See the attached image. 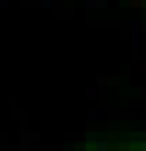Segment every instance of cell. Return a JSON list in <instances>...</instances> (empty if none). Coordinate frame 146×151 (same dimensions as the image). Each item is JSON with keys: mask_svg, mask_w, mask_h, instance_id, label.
Wrapping results in <instances>:
<instances>
[{"mask_svg": "<svg viewBox=\"0 0 146 151\" xmlns=\"http://www.w3.org/2000/svg\"><path fill=\"white\" fill-rule=\"evenodd\" d=\"M86 7H108V0H86Z\"/></svg>", "mask_w": 146, "mask_h": 151, "instance_id": "cell-1", "label": "cell"}, {"mask_svg": "<svg viewBox=\"0 0 146 151\" xmlns=\"http://www.w3.org/2000/svg\"><path fill=\"white\" fill-rule=\"evenodd\" d=\"M86 118H89V120H98V118H105V113H103V110H89Z\"/></svg>", "mask_w": 146, "mask_h": 151, "instance_id": "cell-2", "label": "cell"}, {"mask_svg": "<svg viewBox=\"0 0 146 151\" xmlns=\"http://www.w3.org/2000/svg\"><path fill=\"white\" fill-rule=\"evenodd\" d=\"M98 96V86H89L86 89V99H96Z\"/></svg>", "mask_w": 146, "mask_h": 151, "instance_id": "cell-3", "label": "cell"}, {"mask_svg": "<svg viewBox=\"0 0 146 151\" xmlns=\"http://www.w3.org/2000/svg\"><path fill=\"white\" fill-rule=\"evenodd\" d=\"M94 151H108V142L98 139V142H96V146H94Z\"/></svg>", "mask_w": 146, "mask_h": 151, "instance_id": "cell-4", "label": "cell"}, {"mask_svg": "<svg viewBox=\"0 0 146 151\" xmlns=\"http://www.w3.org/2000/svg\"><path fill=\"white\" fill-rule=\"evenodd\" d=\"M130 27H132V31H134V34H137V31H139V29H141V24H139V22H137V19H132V22H130Z\"/></svg>", "mask_w": 146, "mask_h": 151, "instance_id": "cell-5", "label": "cell"}, {"mask_svg": "<svg viewBox=\"0 0 146 151\" xmlns=\"http://www.w3.org/2000/svg\"><path fill=\"white\" fill-rule=\"evenodd\" d=\"M86 142H98V137L94 134V132H89V134H86Z\"/></svg>", "mask_w": 146, "mask_h": 151, "instance_id": "cell-6", "label": "cell"}, {"mask_svg": "<svg viewBox=\"0 0 146 151\" xmlns=\"http://www.w3.org/2000/svg\"><path fill=\"white\" fill-rule=\"evenodd\" d=\"M105 82H108V79H105V77H98V86H101V91H103V89H105Z\"/></svg>", "mask_w": 146, "mask_h": 151, "instance_id": "cell-7", "label": "cell"}, {"mask_svg": "<svg viewBox=\"0 0 146 151\" xmlns=\"http://www.w3.org/2000/svg\"><path fill=\"white\" fill-rule=\"evenodd\" d=\"M139 151H146V139H144V142L139 144Z\"/></svg>", "mask_w": 146, "mask_h": 151, "instance_id": "cell-8", "label": "cell"}, {"mask_svg": "<svg viewBox=\"0 0 146 151\" xmlns=\"http://www.w3.org/2000/svg\"><path fill=\"white\" fill-rule=\"evenodd\" d=\"M7 5V0H0V7H5Z\"/></svg>", "mask_w": 146, "mask_h": 151, "instance_id": "cell-9", "label": "cell"}, {"mask_svg": "<svg viewBox=\"0 0 146 151\" xmlns=\"http://www.w3.org/2000/svg\"><path fill=\"white\" fill-rule=\"evenodd\" d=\"M139 93H141V96H146V86H144V89H141V91H139Z\"/></svg>", "mask_w": 146, "mask_h": 151, "instance_id": "cell-10", "label": "cell"}]
</instances>
